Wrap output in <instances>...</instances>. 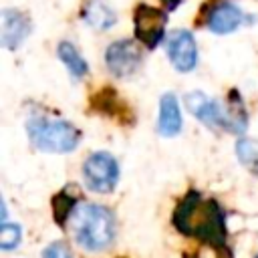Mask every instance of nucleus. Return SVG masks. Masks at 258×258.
Returning a JSON list of instances; mask_svg holds the SVG:
<instances>
[{"label": "nucleus", "mask_w": 258, "mask_h": 258, "mask_svg": "<svg viewBox=\"0 0 258 258\" xmlns=\"http://www.w3.org/2000/svg\"><path fill=\"white\" fill-rule=\"evenodd\" d=\"M173 226L181 234L196 236L212 246H222L226 240V224L220 206L214 200H202L198 191H189L177 204Z\"/></svg>", "instance_id": "nucleus-1"}, {"label": "nucleus", "mask_w": 258, "mask_h": 258, "mask_svg": "<svg viewBox=\"0 0 258 258\" xmlns=\"http://www.w3.org/2000/svg\"><path fill=\"white\" fill-rule=\"evenodd\" d=\"M69 226L75 242L87 252H103L115 240V216L101 204H79Z\"/></svg>", "instance_id": "nucleus-2"}, {"label": "nucleus", "mask_w": 258, "mask_h": 258, "mask_svg": "<svg viewBox=\"0 0 258 258\" xmlns=\"http://www.w3.org/2000/svg\"><path fill=\"white\" fill-rule=\"evenodd\" d=\"M26 131L32 145L44 153H71L81 143V131L64 119L30 117Z\"/></svg>", "instance_id": "nucleus-3"}, {"label": "nucleus", "mask_w": 258, "mask_h": 258, "mask_svg": "<svg viewBox=\"0 0 258 258\" xmlns=\"http://www.w3.org/2000/svg\"><path fill=\"white\" fill-rule=\"evenodd\" d=\"M83 181L91 191L111 194L119 181V163L107 151L91 153L83 163Z\"/></svg>", "instance_id": "nucleus-4"}, {"label": "nucleus", "mask_w": 258, "mask_h": 258, "mask_svg": "<svg viewBox=\"0 0 258 258\" xmlns=\"http://www.w3.org/2000/svg\"><path fill=\"white\" fill-rule=\"evenodd\" d=\"M141 62H143L141 48L129 38H119L111 42L105 50V64L109 73L119 79L133 77L139 71Z\"/></svg>", "instance_id": "nucleus-5"}, {"label": "nucleus", "mask_w": 258, "mask_h": 258, "mask_svg": "<svg viewBox=\"0 0 258 258\" xmlns=\"http://www.w3.org/2000/svg\"><path fill=\"white\" fill-rule=\"evenodd\" d=\"M165 22L167 14L161 8H153L149 4H139L133 14V24H135V36L147 46L155 48L165 32Z\"/></svg>", "instance_id": "nucleus-6"}, {"label": "nucleus", "mask_w": 258, "mask_h": 258, "mask_svg": "<svg viewBox=\"0 0 258 258\" xmlns=\"http://www.w3.org/2000/svg\"><path fill=\"white\" fill-rule=\"evenodd\" d=\"M165 50L169 56V62L177 73H189L196 69L198 62V46L196 38L189 30L177 28L171 30L165 38Z\"/></svg>", "instance_id": "nucleus-7"}, {"label": "nucleus", "mask_w": 258, "mask_h": 258, "mask_svg": "<svg viewBox=\"0 0 258 258\" xmlns=\"http://www.w3.org/2000/svg\"><path fill=\"white\" fill-rule=\"evenodd\" d=\"M252 22L254 18L248 16L242 8H238L234 2L230 0H220L218 4H214L208 12V18H206V26L216 32V34H230L234 32L236 28H240L244 22Z\"/></svg>", "instance_id": "nucleus-8"}, {"label": "nucleus", "mask_w": 258, "mask_h": 258, "mask_svg": "<svg viewBox=\"0 0 258 258\" xmlns=\"http://www.w3.org/2000/svg\"><path fill=\"white\" fill-rule=\"evenodd\" d=\"M0 40L2 46L8 50L18 48L24 38L32 32V20L28 14L16 10V8H4L0 14Z\"/></svg>", "instance_id": "nucleus-9"}, {"label": "nucleus", "mask_w": 258, "mask_h": 258, "mask_svg": "<svg viewBox=\"0 0 258 258\" xmlns=\"http://www.w3.org/2000/svg\"><path fill=\"white\" fill-rule=\"evenodd\" d=\"M185 105L189 109V113L200 119L206 127H212V129H220V127H226L228 129V115H224L222 107L210 99L208 95H204L202 91H191L185 95Z\"/></svg>", "instance_id": "nucleus-10"}, {"label": "nucleus", "mask_w": 258, "mask_h": 258, "mask_svg": "<svg viewBox=\"0 0 258 258\" xmlns=\"http://www.w3.org/2000/svg\"><path fill=\"white\" fill-rule=\"evenodd\" d=\"M157 129L163 137H175L181 131V111L177 97L173 93H163L159 99Z\"/></svg>", "instance_id": "nucleus-11"}, {"label": "nucleus", "mask_w": 258, "mask_h": 258, "mask_svg": "<svg viewBox=\"0 0 258 258\" xmlns=\"http://www.w3.org/2000/svg\"><path fill=\"white\" fill-rule=\"evenodd\" d=\"M81 16L91 28H97V30H109L117 22L115 10L103 0H87Z\"/></svg>", "instance_id": "nucleus-12"}, {"label": "nucleus", "mask_w": 258, "mask_h": 258, "mask_svg": "<svg viewBox=\"0 0 258 258\" xmlns=\"http://www.w3.org/2000/svg\"><path fill=\"white\" fill-rule=\"evenodd\" d=\"M56 54L60 58V62L67 67V71L71 73V77L75 79H85L89 75V64L83 58V54L77 50V46L69 40H60L56 46Z\"/></svg>", "instance_id": "nucleus-13"}, {"label": "nucleus", "mask_w": 258, "mask_h": 258, "mask_svg": "<svg viewBox=\"0 0 258 258\" xmlns=\"http://www.w3.org/2000/svg\"><path fill=\"white\" fill-rule=\"evenodd\" d=\"M77 198L75 196H71L67 189H62V191H58L54 198H52V214H54V220H56V224H60V226H64L69 220H71V216H73V212L77 210Z\"/></svg>", "instance_id": "nucleus-14"}, {"label": "nucleus", "mask_w": 258, "mask_h": 258, "mask_svg": "<svg viewBox=\"0 0 258 258\" xmlns=\"http://www.w3.org/2000/svg\"><path fill=\"white\" fill-rule=\"evenodd\" d=\"M236 153L242 165H246L250 171L258 173V143L246 137H240L236 143Z\"/></svg>", "instance_id": "nucleus-15"}, {"label": "nucleus", "mask_w": 258, "mask_h": 258, "mask_svg": "<svg viewBox=\"0 0 258 258\" xmlns=\"http://www.w3.org/2000/svg\"><path fill=\"white\" fill-rule=\"evenodd\" d=\"M20 240H22V228L18 224H8L4 222L0 226V248L4 252H10V250H16L20 246Z\"/></svg>", "instance_id": "nucleus-16"}, {"label": "nucleus", "mask_w": 258, "mask_h": 258, "mask_svg": "<svg viewBox=\"0 0 258 258\" xmlns=\"http://www.w3.org/2000/svg\"><path fill=\"white\" fill-rule=\"evenodd\" d=\"M93 103H95L97 111H101V113H105V115H111V117H119V111H117L115 105H121V103L117 101V95H115L109 87H105V89L93 99Z\"/></svg>", "instance_id": "nucleus-17"}, {"label": "nucleus", "mask_w": 258, "mask_h": 258, "mask_svg": "<svg viewBox=\"0 0 258 258\" xmlns=\"http://www.w3.org/2000/svg\"><path fill=\"white\" fill-rule=\"evenodd\" d=\"M42 258H73V254L64 242H52L42 250Z\"/></svg>", "instance_id": "nucleus-18"}, {"label": "nucleus", "mask_w": 258, "mask_h": 258, "mask_svg": "<svg viewBox=\"0 0 258 258\" xmlns=\"http://www.w3.org/2000/svg\"><path fill=\"white\" fill-rule=\"evenodd\" d=\"M163 2H165V8L173 10V8H177V4H179L181 0H163Z\"/></svg>", "instance_id": "nucleus-19"}, {"label": "nucleus", "mask_w": 258, "mask_h": 258, "mask_svg": "<svg viewBox=\"0 0 258 258\" xmlns=\"http://www.w3.org/2000/svg\"><path fill=\"white\" fill-rule=\"evenodd\" d=\"M256 258H258V256H256Z\"/></svg>", "instance_id": "nucleus-20"}]
</instances>
